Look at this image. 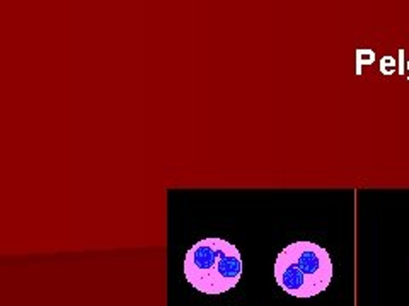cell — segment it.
I'll return each mask as SVG.
<instances>
[{"label": "cell", "mask_w": 409, "mask_h": 306, "mask_svg": "<svg viewBox=\"0 0 409 306\" xmlns=\"http://www.w3.org/2000/svg\"><path fill=\"white\" fill-rule=\"evenodd\" d=\"M184 276L196 291L208 296H218L241 281L243 257L232 242L203 238L186 252Z\"/></svg>", "instance_id": "obj_1"}, {"label": "cell", "mask_w": 409, "mask_h": 306, "mask_svg": "<svg viewBox=\"0 0 409 306\" xmlns=\"http://www.w3.org/2000/svg\"><path fill=\"white\" fill-rule=\"evenodd\" d=\"M275 279L286 294L314 298L333 281V260L329 252L314 242H293L275 260Z\"/></svg>", "instance_id": "obj_2"}]
</instances>
